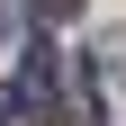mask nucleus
<instances>
[{"label": "nucleus", "mask_w": 126, "mask_h": 126, "mask_svg": "<svg viewBox=\"0 0 126 126\" xmlns=\"http://www.w3.org/2000/svg\"><path fill=\"white\" fill-rule=\"evenodd\" d=\"M27 9H36L45 27H63V18H81V0H27Z\"/></svg>", "instance_id": "2"}, {"label": "nucleus", "mask_w": 126, "mask_h": 126, "mask_svg": "<svg viewBox=\"0 0 126 126\" xmlns=\"http://www.w3.org/2000/svg\"><path fill=\"white\" fill-rule=\"evenodd\" d=\"M63 126H108V117H99V90H90V72H63Z\"/></svg>", "instance_id": "1"}]
</instances>
